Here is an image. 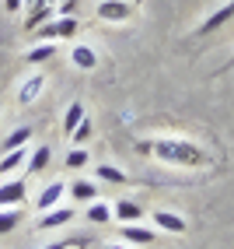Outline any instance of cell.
Wrapping results in <instances>:
<instances>
[{"instance_id": "6da1fadb", "label": "cell", "mask_w": 234, "mask_h": 249, "mask_svg": "<svg viewBox=\"0 0 234 249\" xmlns=\"http://www.w3.org/2000/svg\"><path fill=\"white\" fill-rule=\"evenodd\" d=\"M143 155H154L164 165H178V169H192V165H203L206 155L203 147L186 141V137H161V141H143L140 144Z\"/></svg>"}, {"instance_id": "7a4b0ae2", "label": "cell", "mask_w": 234, "mask_h": 249, "mask_svg": "<svg viewBox=\"0 0 234 249\" xmlns=\"http://www.w3.org/2000/svg\"><path fill=\"white\" fill-rule=\"evenodd\" d=\"M77 32H80V21L77 18H49V21H42L35 28V36L42 42H63V39H74Z\"/></svg>"}, {"instance_id": "3957f363", "label": "cell", "mask_w": 234, "mask_h": 249, "mask_svg": "<svg viewBox=\"0 0 234 249\" xmlns=\"http://www.w3.org/2000/svg\"><path fill=\"white\" fill-rule=\"evenodd\" d=\"M94 14H98V21L123 25V21H129L133 14H137V4H133V0H98Z\"/></svg>"}, {"instance_id": "277c9868", "label": "cell", "mask_w": 234, "mask_h": 249, "mask_svg": "<svg viewBox=\"0 0 234 249\" xmlns=\"http://www.w3.org/2000/svg\"><path fill=\"white\" fill-rule=\"evenodd\" d=\"M119 235H123V242H129V246H150V242H157V231H154V228H143L140 221L123 225Z\"/></svg>"}, {"instance_id": "5b68a950", "label": "cell", "mask_w": 234, "mask_h": 249, "mask_svg": "<svg viewBox=\"0 0 234 249\" xmlns=\"http://www.w3.org/2000/svg\"><path fill=\"white\" fill-rule=\"evenodd\" d=\"M74 221V207H49V211H42V218H39V231H49V228H60V225H70Z\"/></svg>"}, {"instance_id": "8992f818", "label": "cell", "mask_w": 234, "mask_h": 249, "mask_svg": "<svg viewBox=\"0 0 234 249\" xmlns=\"http://www.w3.org/2000/svg\"><path fill=\"white\" fill-rule=\"evenodd\" d=\"M28 196L25 179H11V182H0V207H18Z\"/></svg>"}, {"instance_id": "52a82bcc", "label": "cell", "mask_w": 234, "mask_h": 249, "mask_svg": "<svg viewBox=\"0 0 234 249\" xmlns=\"http://www.w3.org/2000/svg\"><path fill=\"white\" fill-rule=\"evenodd\" d=\"M66 193H70L74 200L91 204V200H98V196H102V186H98L94 179H74V182H66Z\"/></svg>"}, {"instance_id": "ba28073f", "label": "cell", "mask_w": 234, "mask_h": 249, "mask_svg": "<svg viewBox=\"0 0 234 249\" xmlns=\"http://www.w3.org/2000/svg\"><path fill=\"white\" fill-rule=\"evenodd\" d=\"M63 193H66V182H63V179H53V182H49V186L35 196V211L42 214V211H49V207H56V204L63 200Z\"/></svg>"}, {"instance_id": "9c48e42d", "label": "cell", "mask_w": 234, "mask_h": 249, "mask_svg": "<svg viewBox=\"0 0 234 249\" xmlns=\"http://www.w3.org/2000/svg\"><path fill=\"white\" fill-rule=\"evenodd\" d=\"M154 228L168 231V235H182L189 225H186V218H182V214H175V211H154Z\"/></svg>"}, {"instance_id": "30bf717a", "label": "cell", "mask_w": 234, "mask_h": 249, "mask_svg": "<svg viewBox=\"0 0 234 249\" xmlns=\"http://www.w3.org/2000/svg\"><path fill=\"white\" fill-rule=\"evenodd\" d=\"M112 218L119 221V225L140 221V218H143V204H140V200H115V204H112Z\"/></svg>"}, {"instance_id": "8fae6325", "label": "cell", "mask_w": 234, "mask_h": 249, "mask_svg": "<svg viewBox=\"0 0 234 249\" xmlns=\"http://www.w3.org/2000/svg\"><path fill=\"white\" fill-rule=\"evenodd\" d=\"M49 161H53V147H49V144H39L35 151L28 155L25 172H28V176H39V172H46V169H49Z\"/></svg>"}, {"instance_id": "7c38bea8", "label": "cell", "mask_w": 234, "mask_h": 249, "mask_svg": "<svg viewBox=\"0 0 234 249\" xmlns=\"http://www.w3.org/2000/svg\"><path fill=\"white\" fill-rule=\"evenodd\" d=\"M231 18H234V0H227L224 7H217V11L210 14V18H206L203 25L196 28V36H210L213 28H220V25H224V21H231Z\"/></svg>"}, {"instance_id": "4fadbf2b", "label": "cell", "mask_w": 234, "mask_h": 249, "mask_svg": "<svg viewBox=\"0 0 234 249\" xmlns=\"http://www.w3.org/2000/svg\"><path fill=\"white\" fill-rule=\"evenodd\" d=\"M42 88H46V77H42V74L25 77V81H21V88H18V102H21V106H31V102H35V98L42 95Z\"/></svg>"}, {"instance_id": "5bb4252c", "label": "cell", "mask_w": 234, "mask_h": 249, "mask_svg": "<svg viewBox=\"0 0 234 249\" xmlns=\"http://www.w3.org/2000/svg\"><path fill=\"white\" fill-rule=\"evenodd\" d=\"M70 63H74L77 71H94V67H98V53H94L91 46H80V42H77V46L70 49Z\"/></svg>"}, {"instance_id": "9a60e30c", "label": "cell", "mask_w": 234, "mask_h": 249, "mask_svg": "<svg viewBox=\"0 0 234 249\" xmlns=\"http://www.w3.org/2000/svg\"><path fill=\"white\" fill-rule=\"evenodd\" d=\"M84 116H88V109L80 106V102H70V106H66V112H63V137H66V141L74 137V130L80 126Z\"/></svg>"}, {"instance_id": "2e32d148", "label": "cell", "mask_w": 234, "mask_h": 249, "mask_svg": "<svg viewBox=\"0 0 234 249\" xmlns=\"http://www.w3.org/2000/svg\"><path fill=\"white\" fill-rule=\"evenodd\" d=\"M94 176H98V182H112V186H129V176L119 169V165H109V161L98 165Z\"/></svg>"}, {"instance_id": "e0dca14e", "label": "cell", "mask_w": 234, "mask_h": 249, "mask_svg": "<svg viewBox=\"0 0 234 249\" xmlns=\"http://www.w3.org/2000/svg\"><path fill=\"white\" fill-rule=\"evenodd\" d=\"M25 161H28L25 147H14V151H4V158H0V176H11V172L25 169Z\"/></svg>"}, {"instance_id": "ac0fdd59", "label": "cell", "mask_w": 234, "mask_h": 249, "mask_svg": "<svg viewBox=\"0 0 234 249\" xmlns=\"http://www.w3.org/2000/svg\"><path fill=\"white\" fill-rule=\"evenodd\" d=\"M21 218H25L21 204H18V207H0V235H7V231H14V228L21 225Z\"/></svg>"}, {"instance_id": "d6986e66", "label": "cell", "mask_w": 234, "mask_h": 249, "mask_svg": "<svg viewBox=\"0 0 234 249\" xmlns=\"http://www.w3.org/2000/svg\"><path fill=\"white\" fill-rule=\"evenodd\" d=\"M53 56H56V42H39L35 49H28V53H25V63H31V67H39V63L53 60Z\"/></svg>"}, {"instance_id": "ffe728a7", "label": "cell", "mask_w": 234, "mask_h": 249, "mask_svg": "<svg viewBox=\"0 0 234 249\" xmlns=\"http://www.w3.org/2000/svg\"><path fill=\"white\" fill-rule=\"evenodd\" d=\"M31 141V126H18V130H11V134L4 137V144H0V151H14V147H25Z\"/></svg>"}, {"instance_id": "44dd1931", "label": "cell", "mask_w": 234, "mask_h": 249, "mask_svg": "<svg viewBox=\"0 0 234 249\" xmlns=\"http://www.w3.org/2000/svg\"><path fill=\"white\" fill-rule=\"evenodd\" d=\"M84 218H88L91 225H109V221H112V207H109L105 200H91V207L84 211Z\"/></svg>"}, {"instance_id": "7402d4cb", "label": "cell", "mask_w": 234, "mask_h": 249, "mask_svg": "<svg viewBox=\"0 0 234 249\" xmlns=\"http://www.w3.org/2000/svg\"><path fill=\"white\" fill-rule=\"evenodd\" d=\"M88 161H91L88 147H70V151H66V158H63V165H66L70 172H77V169H88Z\"/></svg>"}, {"instance_id": "603a6c76", "label": "cell", "mask_w": 234, "mask_h": 249, "mask_svg": "<svg viewBox=\"0 0 234 249\" xmlns=\"http://www.w3.org/2000/svg\"><path fill=\"white\" fill-rule=\"evenodd\" d=\"M49 18H53V4H39L35 11L28 14V28H39V25L49 21Z\"/></svg>"}, {"instance_id": "cb8c5ba5", "label": "cell", "mask_w": 234, "mask_h": 249, "mask_svg": "<svg viewBox=\"0 0 234 249\" xmlns=\"http://www.w3.org/2000/svg\"><path fill=\"white\" fill-rule=\"evenodd\" d=\"M88 137H91V120L84 116V120H80V126L74 130V137H70V141H74V144H84Z\"/></svg>"}, {"instance_id": "d4e9b609", "label": "cell", "mask_w": 234, "mask_h": 249, "mask_svg": "<svg viewBox=\"0 0 234 249\" xmlns=\"http://www.w3.org/2000/svg\"><path fill=\"white\" fill-rule=\"evenodd\" d=\"M56 14H60V18H77V0H60Z\"/></svg>"}, {"instance_id": "484cf974", "label": "cell", "mask_w": 234, "mask_h": 249, "mask_svg": "<svg viewBox=\"0 0 234 249\" xmlns=\"http://www.w3.org/2000/svg\"><path fill=\"white\" fill-rule=\"evenodd\" d=\"M88 242L84 239H63V242H53V246H46V249H84Z\"/></svg>"}, {"instance_id": "4316f807", "label": "cell", "mask_w": 234, "mask_h": 249, "mask_svg": "<svg viewBox=\"0 0 234 249\" xmlns=\"http://www.w3.org/2000/svg\"><path fill=\"white\" fill-rule=\"evenodd\" d=\"M21 4H25V0H4V7H7L11 14H18V11H21Z\"/></svg>"}, {"instance_id": "83f0119b", "label": "cell", "mask_w": 234, "mask_h": 249, "mask_svg": "<svg viewBox=\"0 0 234 249\" xmlns=\"http://www.w3.org/2000/svg\"><path fill=\"white\" fill-rule=\"evenodd\" d=\"M105 249H129V246H115V242H105Z\"/></svg>"}, {"instance_id": "f1b7e54d", "label": "cell", "mask_w": 234, "mask_h": 249, "mask_svg": "<svg viewBox=\"0 0 234 249\" xmlns=\"http://www.w3.org/2000/svg\"><path fill=\"white\" fill-rule=\"evenodd\" d=\"M227 67H234V60H231V63H227Z\"/></svg>"}, {"instance_id": "f546056e", "label": "cell", "mask_w": 234, "mask_h": 249, "mask_svg": "<svg viewBox=\"0 0 234 249\" xmlns=\"http://www.w3.org/2000/svg\"><path fill=\"white\" fill-rule=\"evenodd\" d=\"M0 116H4V109H0Z\"/></svg>"}, {"instance_id": "4dcf8cb0", "label": "cell", "mask_w": 234, "mask_h": 249, "mask_svg": "<svg viewBox=\"0 0 234 249\" xmlns=\"http://www.w3.org/2000/svg\"><path fill=\"white\" fill-rule=\"evenodd\" d=\"M53 4H56V0H53Z\"/></svg>"}]
</instances>
